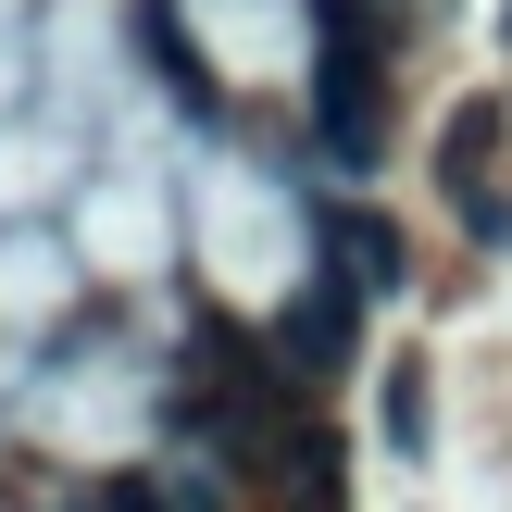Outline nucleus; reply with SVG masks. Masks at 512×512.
Here are the masks:
<instances>
[{"mask_svg":"<svg viewBox=\"0 0 512 512\" xmlns=\"http://www.w3.org/2000/svg\"><path fill=\"white\" fill-rule=\"evenodd\" d=\"M325 250H338V288H350V300L413 275V263H400V225H375V213H338V225H325Z\"/></svg>","mask_w":512,"mask_h":512,"instance_id":"obj_4","label":"nucleus"},{"mask_svg":"<svg viewBox=\"0 0 512 512\" xmlns=\"http://www.w3.org/2000/svg\"><path fill=\"white\" fill-rule=\"evenodd\" d=\"M350 325H363V313H350V288H300L288 313H275V350H288L300 375H338V363H350Z\"/></svg>","mask_w":512,"mask_h":512,"instance_id":"obj_2","label":"nucleus"},{"mask_svg":"<svg viewBox=\"0 0 512 512\" xmlns=\"http://www.w3.org/2000/svg\"><path fill=\"white\" fill-rule=\"evenodd\" d=\"M313 25H325V63H313L325 163H338V175H363L375 150H388V125H375V25H363V0H313Z\"/></svg>","mask_w":512,"mask_h":512,"instance_id":"obj_1","label":"nucleus"},{"mask_svg":"<svg viewBox=\"0 0 512 512\" xmlns=\"http://www.w3.org/2000/svg\"><path fill=\"white\" fill-rule=\"evenodd\" d=\"M375 425H388V463H425V363H388V400H375Z\"/></svg>","mask_w":512,"mask_h":512,"instance_id":"obj_5","label":"nucleus"},{"mask_svg":"<svg viewBox=\"0 0 512 512\" xmlns=\"http://www.w3.org/2000/svg\"><path fill=\"white\" fill-rule=\"evenodd\" d=\"M488 150H500V100H463V113H450V138H438V175H450V200H463V213H488Z\"/></svg>","mask_w":512,"mask_h":512,"instance_id":"obj_3","label":"nucleus"}]
</instances>
